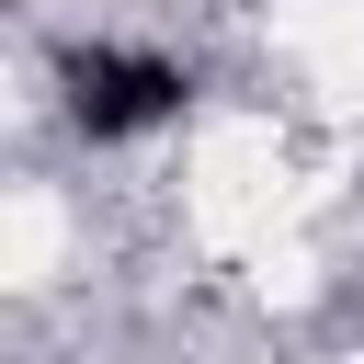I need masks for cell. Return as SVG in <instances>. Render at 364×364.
Wrapping results in <instances>:
<instances>
[{
	"label": "cell",
	"instance_id": "cell-1",
	"mask_svg": "<svg viewBox=\"0 0 364 364\" xmlns=\"http://www.w3.org/2000/svg\"><path fill=\"white\" fill-rule=\"evenodd\" d=\"M307 193H318V182H284V136H273L262 114L205 125L193 159H182V216H193L216 250H262V239H284V216H296Z\"/></svg>",
	"mask_w": 364,
	"mask_h": 364
},
{
	"label": "cell",
	"instance_id": "cell-2",
	"mask_svg": "<svg viewBox=\"0 0 364 364\" xmlns=\"http://www.w3.org/2000/svg\"><path fill=\"white\" fill-rule=\"evenodd\" d=\"M273 46L296 57V80L318 102H364V0H273Z\"/></svg>",
	"mask_w": 364,
	"mask_h": 364
},
{
	"label": "cell",
	"instance_id": "cell-3",
	"mask_svg": "<svg viewBox=\"0 0 364 364\" xmlns=\"http://www.w3.org/2000/svg\"><path fill=\"white\" fill-rule=\"evenodd\" d=\"M57 250H68L57 193H11V205H0V284H46V273H57Z\"/></svg>",
	"mask_w": 364,
	"mask_h": 364
}]
</instances>
